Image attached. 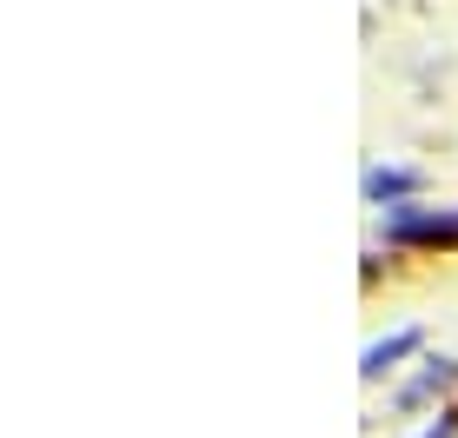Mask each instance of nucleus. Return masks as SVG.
<instances>
[{"instance_id": "nucleus-1", "label": "nucleus", "mask_w": 458, "mask_h": 438, "mask_svg": "<svg viewBox=\"0 0 458 438\" xmlns=\"http://www.w3.org/2000/svg\"><path fill=\"white\" fill-rule=\"evenodd\" d=\"M405 346H412V333H399V339H392V346H378V352H372V358H366V366H372V372H378V366H386V358H399V352H405Z\"/></svg>"}, {"instance_id": "nucleus-2", "label": "nucleus", "mask_w": 458, "mask_h": 438, "mask_svg": "<svg viewBox=\"0 0 458 438\" xmlns=\"http://www.w3.org/2000/svg\"><path fill=\"white\" fill-rule=\"evenodd\" d=\"M445 432H452V425H432V432H425V438H445Z\"/></svg>"}]
</instances>
